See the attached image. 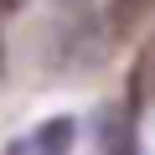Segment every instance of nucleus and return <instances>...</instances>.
I'll return each mask as SVG.
<instances>
[{"label": "nucleus", "mask_w": 155, "mask_h": 155, "mask_svg": "<svg viewBox=\"0 0 155 155\" xmlns=\"http://www.w3.org/2000/svg\"><path fill=\"white\" fill-rule=\"evenodd\" d=\"M72 140H78V124L72 119H47L31 134H16L5 155H72Z\"/></svg>", "instance_id": "1"}, {"label": "nucleus", "mask_w": 155, "mask_h": 155, "mask_svg": "<svg viewBox=\"0 0 155 155\" xmlns=\"http://www.w3.org/2000/svg\"><path fill=\"white\" fill-rule=\"evenodd\" d=\"M155 98V36L140 47V57H134V72H129V104L140 109V104H150Z\"/></svg>", "instance_id": "2"}, {"label": "nucleus", "mask_w": 155, "mask_h": 155, "mask_svg": "<svg viewBox=\"0 0 155 155\" xmlns=\"http://www.w3.org/2000/svg\"><path fill=\"white\" fill-rule=\"evenodd\" d=\"M11 5H16V0H0V11H11Z\"/></svg>", "instance_id": "3"}, {"label": "nucleus", "mask_w": 155, "mask_h": 155, "mask_svg": "<svg viewBox=\"0 0 155 155\" xmlns=\"http://www.w3.org/2000/svg\"><path fill=\"white\" fill-rule=\"evenodd\" d=\"M72 5H83V0H72Z\"/></svg>", "instance_id": "4"}]
</instances>
